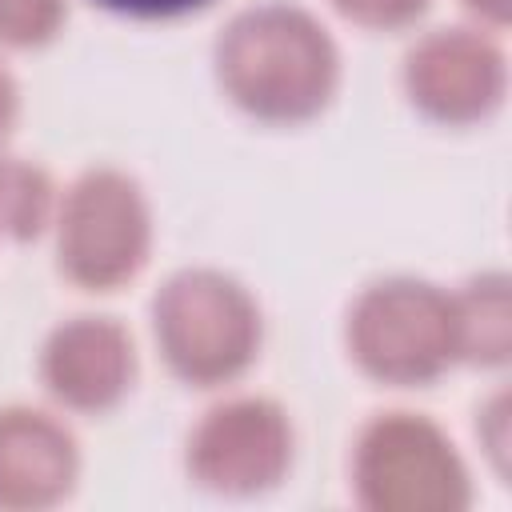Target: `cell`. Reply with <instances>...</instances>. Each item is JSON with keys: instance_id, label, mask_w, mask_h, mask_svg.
Returning a JSON list of instances; mask_svg holds the SVG:
<instances>
[{"instance_id": "52a82bcc", "label": "cell", "mask_w": 512, "mask_h": 512, "mask_svg": "<svg viewBox=\"0 0 512 512\" xmlns=\"http://www.w3.org/2000/svg\"><path fill=\"white\" fill-rule=\"evenodd\" d=\"M108 8H120V12H136V16H168V12H184V8H196L204 0H104Z\"/></svg>"}, {"instance_id": "6da1fadb", "label": "cell", "mask_w": 512, "mask_h": 512, "mask_svg": "<svg viewBox=\"0 0 512 512\" xmlns=\"http://www.w3.org/2000/svg\"><path fill=\"white\" fill-rule=\"evenodd\" d=\"M224 68L240 100L264 112H304L324 96L332 56L324 36L296 12L244 16L224 48Z\"/></svg>"}, {"instance_id": "277c9868", "label": "cell", "mask_w": 512, "mask_h": 512, "mask_svg": "<svg viewBox=\"0 0 512 512\" xmlns=\"http://www.w3.org/2000/svg\"><path fill=\"white\" fill-rule=\"evenodd\" d=\"M120 368H124V348L112 328L80 324L56 340L52 376H56V388L76 400L108 396L120 380Z\"/></svg>"}, {"instance_id": "3957f363", "label": "cell", "mask_w": 512, "mask_h": 512, "mask_svg": "<svg viewBox=\"0 0 512 512\" xmlns=\"http://www.w3.org/2000/svg\"><path fill=\"white\" fill-rule=\"evenodd\" d=\"M140 208L120 180H88L68 216V264L84 280H116L140 252Z\"/></svg>"}, {"instance_id": "5b68a950", "label": "cell", "mask_w": 512, "mask_h": 512, "mask_svg": "<svg viewBox=\"0 0 512 512\" xmlns=\"http://www.w3.org/2000/svg\"><path fill=\"white\" fill-rule=\"evenodd\" d=\"M56 20V0H0V32L12 40L44 36Z\"/></svg>"}, {"instance_id": "7a4b0ae2", "label": "cell", "mask_w": 512, "mask_h": 512, "mask_svg": "<svg viewBox=\"0 0 512 512\" xmlns=\"http://www.w3.org/2000/svg\"><path fill=\"white\" fill-rule=\"evenodd\" d=\"M160 320L168 348L184 372L216 376L248 356L244 348L252 336V316L232 284H220L212 276L176 280L160 304Z\"/></svg>"}, {"instance_id": "ba28073f", "label": "cell", "mask_w": 512, "mask_h": 512, "mask_svg": "<svg viewBox=\"0 0 512 512\" xmlns=\"http://www.w3.org/2000/svg\"><path fill=\"white\" fill-rule=\"evenodd\" d=\"M8 112H12V88H8V80L0 76V128H4V120H8Z\"/></svg>"}, {"instance_id": "8992f818", "label": "cell", "mask_w": 512, "mask_h": 512, "mask_svg": "<svg viewBox=\"0 0 512 512\" xmlns=\"http://www.w3.org/2000/svg\"><path fill=\"white\" fill-rule=\"evenodd\" d=\"M340 4L368 20H392V16H404L408 8H420V0H340Z\"/></svg>"}]
</instances>
